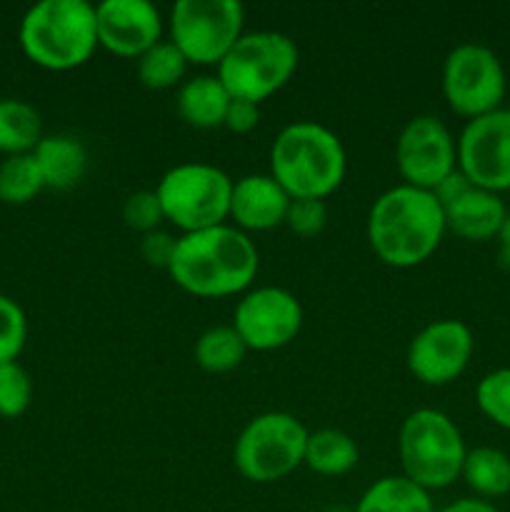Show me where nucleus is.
Returning a JSON list of instances; mask_svg holds the SVG:
<instances>
[{
  "label": "nucleus",
  "mask_w": 510,
  "mask_h": 512,
  "mask_svg": "<svg viewBox=\"0 0 510 512\" xmlns=\"http://www.w3.org/2000/svg\"><path fill=\"white\" fill-rule=\"evenodd\" d=\"M45 188L43 173L33 153L8 155L0 163V200L8 205H25Z\"/></svg>",
  "instance_id": "obj_26"
},
{
  "label": "nucleus",
  "mask_w": 510,
  "mask_h": 512,
  "mask_svg": "<svg viewBox=\"0 0 510 512\" xmlns=\"http://www.w3.org/2000/svg\"><path fill=\"white\" fill-rule=\"evenodd\" d=\"M473 350V333L463 320H433L410 340L405 363L413 378L440 388L465 373Z\"/></svg>",
  "instance_id": "obj_14"
},
{
  "label": "nucleus",
  "mask_w": 510,
  "mask_h": 512,
  "mask_svg": "<svg viewBox=\"0 0 510 512\" xmlns=\"http://www.w3.org/2000/svg\"><path fill=\"white\" fill-rule=\"evenodd\" d=\"M495 240H498L500 265L510 270V210H508V215H505V223H503V228H500L498 238Z\"/></svg>",
  "instance_id": "obj_35"
},
{
  "label": "nucleus",
  "mask_w": 510,
  "mask_h": 512,
  "mask_svg": "<svg viewBox=\"0 0 510 512\" xmlns=\"http://www.w3.org/2000/svg\"><path fill=\"white\" fill-rule=\"evenodd\" d=\"M475 403L490 423L510 430V368H498L485 375L475 388Z\"/></svg>",
  "instance_id": "obj_27"
},
{
  "label": "nucleus",
  "mask_w": 510,
  "mask_h": 512,
  "mask_svg": "<svg viewBox=\"0 0 510 512\" xmlns=\"http://www.w3.org/2000/svg\"><path fill=\"white\" fill-rule=\"evenodd\" d=\"M138 80L148 90H168L183 83L188 60L175 48L170 40H160L158 45L140 55L138 60Z\"/></svg>",
  "instance_id": "obj_25"
},
{
  "label": "nucleus",
  "mask_w": 510,
  "mask_h": 512,
  "mask_svg": "<svg viewBox=\"0 0 510 512\" xmlns=\"http://www.w3.org/2000/svg\"><path fill=\"white\" fill-rule=\"evenodd\" d=\"M355 512H435L428 490L405 475H388L370 485Z\"/></svg>",
  "instance_id": "obj_21"
},
{
  "label": "nucleus",
  "mask_w": 510,
  "mask_h": 512,
  "mask_svg": "<svg viewBox=\"0 0 510 512\" xmlns=\"http://www.w3.org/2000/svg\"><path fill=\"white\" fill-rule=\"evenodd\" d=\"M258 265V248L248 233L225 223L180 235L168 275L195 298H230L250 288Z\"/></svg>",
  "instance_id": "obj_1"
},
{
  "label": "nucleus",
  "mask_w": 510,
  "mask_h": 512,
  "mask_svg": "<svg viewBox=\"0 0 510 512\" xmlns=\"http://www.w3.org/2000/svg\"><path fill=\"white\" fill-rule=\"evenodd\" d=\"M328 512H355V510H345V508H335V510H328Z\"/></svg>",
  "instance_id": "obj_36"
},
{
  "label": "nucleus",
  "mask_w": 510,
  "mask_h": 512,
  "mask_svg": "<svg viewBox=\"0 0 510 512\" xmlns=\"http://www.w3.org/2000/svg\"><path fill=\"white\" fill-rule=\"evenodd\" d=\"M308 435L305 425L290 413L255 415L235 440V470L250 483H278L305 463Z\"/></svg>",
  "instance_id": "obj_8"
},
{
  "label": "nucleus",
  "mask_w": 510,
  "mask_h": 512,
  "mask_svg": "<svg viewBox=\"0 0 510 512\" xmlns=\"http://www.w3.org/2000/svg\"><path fill=\"white\" fill-rule=\"evenodd\" d=\"M443 213L445 228L450 233L468 240V243H485V240L498 238L508 208H505L503 198L498 193L470 185L458 200L443 208Z\"/></svg>",
  "instance_id": "obj_17"
},
{
  "label": "nucleus",
  "mask_w": 510,
  "mask_h": 512,
  "mask_svg": "<svg viewBox=\"0 0 510 512\" xmlns=\"http://www.w3.org/2000/svg\"><path fill=\"white\" fill-rule=\"evenodd\" d=\"M395 165L403 185L433 193L458 170V150L445 123L435 115H415L395 140Z\"/></svg>",
  "instance_id": "obj_11"
},
{
  "label": "nucleus",
  "mask_w": 510,
  "mask_h": 512,
  "mask_svg": "<svg viewBox=\"0 0 510 512\" xmlns=\"http://www.w3.org/2000/svg\"><path fill=\"white\" fill-rule=\"evenodd\" d=\"M505 68L498 55L480 43L455 45L443 65V95L460 118L475 120L500 108L505 98Z\"/></svg>",
  "instance_id": "obj_10"
},
{
  "label": "nucleus",
  "mask_w": 510,
  "mask_h": 512,
  "mask_svg": "<svg viewBox=\"0 0 510 512\" xmlns=\"http://www.w3.org/2000/svg\"><path fill=\"white\" fill-rule=\"evenodd\" d=\"M285 225H288L290 233H295L298 238H315V235L323 233L325 225H328V205H325V200H290Z\"/></svg>",
  "instance_id": "obj_31"
},
{
  "label": "nucleus",
  "mask_w": 510,
  "mask_h": 512,
  "mask_svg": "<svg viewBox=\"0 0 510 512\" xmlns=\"http://www.w3.org/2000/svg\"><path fill=\"white\" fill-rule=\"evenodd\" d=\"M458 170L490 193L510 190V110L498 108L488 115L468 120L455 140Z\"/></svg>",
  "instance_id": "obj_12"
},
{
  "label": "nucleus",
  "mask_w": 510,
  "mask_h": 512,
  "mask_svg": "<svg viewBox=\"0 0 510 512\" xmlns=\"http://www.w3.org/2000/svg\"><path fill=\"white\" fill-rule=\"evenodd\" d=\"M230 100L233 98L218 80V75H195L188 83L180 85L175 105L185 123L200 130H210L223 128Z\"/></svg>",
  "instance_id": "obj_19"
},
{
  "label": "nucleus",
  "mask_w": 510,
  "mask_h": 512,
  "mask_svg": "<svg viewBox=\"0 0 510 512\" xmlns=\"http://www.w3.org/2000/svg\"><path fill=\"white\" fill-rule=\"evenodd\" d=\"M43 140V120L30 103L18 98L0 100V150L8 155L33 153Z\"/></svg>",
  "instance_id": "obj_23"
},
{
  "label": "nucleus",
  "mask_w": 510,
  "mask_h": 512,
  "mask_svg": "<svg viewBox=\"0 0 510 512\" xmlns=\"http://www.w3.org/2000/svg\"><path fill=\"white\" fill-rule=\"evenodd\" d=\"M28 340L25 310L8 295H0V365L13 363L23 353Z\"/></svg>",
  "instance_id": "obj_29"
},
{
  "label": "nucleus",
  "mask_w": 510,
  "mask_h": 512,
  "mask_svg": "<svg viewBox=\"0 0 510 512\" xmlns=\"http://www.w3.org/2000/svg\"><path fill=\"white\" fill-rule=\"evenodd\" d=\"M155 195L168 223L183 235L198 233L230 218L233 180L210 163H180L160 178Z\"/></svg>",
  "instance_id": "obj_7"
},
{
  "label": "nucleus",
  "mask_w": 510,
  "mask_h": 512,
  "mask_svg": "<svg viewBox=\"0 0 510 512\" xmlns=\"http://www.w3.org/2000/svg\"><path fill=\"white\" fill-rule=\"evenodd\" d=\"M235 333L243 338L245 348L270 353L298 338L303 328V308L290 290L263 285L248 290L235 305Z\"/></svg>",
  "instance_id": "obj_13"
},
{
  "label": "nucleus",
  "mask_w": 510,
  "mask_h": 512,
  "mask_svg": "<svg viewBox=\"0 0 510 512\" xmlns=\"http://www.w3.org/2000/svg\"><path fill=\"white\" fill-rule=\"evenodd\" d=\"M33 155L43 173L45 188L53 190L75 188L88 168V153L73 135H43Z\"/></svg>",
  "instance_id": "obj_18"
},
{
  "label": "nucleus",
  "mask_w": 510,
  "mask_h": 512,
  "mask_svg": "<svg viewBox=\"0 0 510 512\" xmlns=\"http://www.w3.org/2000/svg\"><path fill=\"white\" fill-rule=\"evenodd\" d=\"M98 45L120 58H135L160 43L163 18L148 0H103L95 5Z\"/></svg>",
  "instance_id": "obj_15"
},
{
  "label": "nucleus",
  "mask_w": 510,
  "mask_h": 512,
  "mask_svg": "<svg viewBox=\"0 0 510 512\" xmlns=\"http://www.w3.org/2000/svg\"><path fill=\"white\" fill-rule=\"evenodd\" d=\"M440 512H500L498 508H495L490 500H483V498H460L455 500V503L445 505L443 510Z\"/></svg>",
  "instance_id": "obj_34"
},
{
  "label": "nucleus",
  "mask_w": 510,
  "mask_h": 512,
  "mask_svg": "<svg viewBox=\"0 0 510 512\" xmlns=\"http://www.w3.org/2000/svg\"><path fill=\"white\" fill-rule=\"evenodd\" d=\"M245 348L243 338L235 333L233 325H215V328L205 330L198 340H195V363L205 373H230L243 363Z\"/></svg>",
  "instance_id": "obj_24"
},
{
  "label": "nucleus",
  "mask_w": 510,
  "mask_h": 512,
  "mask_svg": "<svg viewBox=\"0 0 510 512\" xmlns=\"http://www.w3.org/2000/svg\"><path fill=\"white\" fill-rule=\"evenodd\" d=\"M445 213L430 190L395 185L368 213V243L390 268H415L440 248Z\"/></svg>",
  "instance_id": "obj_2"
},
{
  "label": "nucleus",
  "mask_w": 510,
  "mask_h": 512,
  "mask_svg": "<svg viewBox=\"0 0 510 512\" xmlns=\"http://www.w3.org/2000/svg\"><path fill=\"white\" fill-rule=\"evenodd\" d=\"M358 443L338 428H323L308 435L305 463L313 473L325 478H340L358 465Z\"/></svg>",
  "instance_id": "obj_20"
},
{
  "label": "nucleus",
  "mask_w": 510,
  "mask_h": 512,
  "mask_svg": "<svg viewBox=\"0 0 510 512\" xmlns=\"http://www.w3.org/2000/svg\"><path fill=\"white\" fill-rule=\"evenodd\" d=\"M460 478L475 498H503L510 493V458L498 448H473L465 455Z\"/></svg>",
  "instance_id": "obj_22"
},
{
  "label": "nucleus",
  "mask_w": 510,
  "mask_h": 512,
  "mask_svg": "<svg viewBox=\"0 0 510 512\" xmlns=\"http://www.w3.org/2000/svg\"><path fill=\"white\" fill-rule=\"evenodd\" d=\"M290 195L280 188L273 175L253 173L233 180L230 195V220L243 233H265L285 225L290 208Z\"/></svg>",
  "instance_id": "obj_16"
},
{
  "label": "nucleus",
  "mask_w": 510,
  "mask_h": 512,
  "mask_svg": "<svg viewBox=\"0 0 510 512\" xmlns=\"http://www.w3.org/2000/svg\"><path fill=\"white\" fill-rule=\"evenodd\" d=\"M348 155L338 135L313 120L285 125L270 148V175L293 200H325L343 185Z\"/></svg>",
  "instance_id": "obj_3"
},
{
  "label": "nucleus",
  "mask_w": 510,
  "mask_h": 512,
  "mask_svg": "<svg viewBox=\"0 0 510 512\" xmlns=\"http://www.w3.org/2000/svg\"><path fill=\"white\" fill-rule=\"evenodd\" d=\"M123 220L130 230H135L140 235L160 230V223L165 220V215L155 190H138V193L130 195L123 205Z\"/></svg>",
  "instance_id": "obj_30"
},
{
  "label": "nucleus",
  "mask_w": 510,
  "mask_h": 512,
  "mask_svg": "<svg viewBox=\"0 0 510 512\" xmlns=\"http://www.w3.org/2000/svg\"><path fill=\"white\" fill-rule=\"evenodd\" d=\"M175 245H178L175 235L165 233V230H153V233H145L140 238V255H143V260L150 268L168 270L175 253Z\"/></svg>",
  "instance_id": "obj_32"
},
{
  "label": "nucleus",
  "mask_w": 510,
  "mask_h": 512,
  "mask_svg": "<svg viewBox=\"0 0 510 512\" xmlns=\"http://www.w3.org/2000/svg\"><path fill=\"white\" fill-rule=\"evenodd\" d=\"M30 400H33V380L28 370L18 360L0 365V415L18 418L30 408Z\"/></svg>",
  "instance_id": "obj_28"
},
{
  "label": "nucleus",
  "mask_w": 510,
  "mask_h": 512,
  "mask_svg": "<svg viewBox=\"0 0 510 512\" xmlns=\"http://www.w3.org/2000/svg\"><path fill=\"white\" fill-rule=\"evenodd\" d=\"M258 123H260L258 105L250 103V100H238V98L230 100L223 128H228L230 133H235V135H245V133H250V130L258 128Z\"/></svg>",
  "instance_id": "obj_33"
},
{
  "label": "nucleus",
  "mask_w": 510,
  "mask_h": 512,
  "mask_svg": "<svg viewBox=\"0 0 510 512\" xmlns=\"http://www.w3.org/2000/svg\"><path fill=\"white\" fill-rule=\"evenodd\" d=\"M398 453L403 475L423 490H443L463 473L465 440L445 413L420 408L400 425Z\"/></svg>",
  "instance_id": "obj_5"
},
{
  "label": "nucleus",
  "mask_w": 510,
  "mask_h": 512,
  "mask_svg": "<svg viewBox=\"0 0 510 512\" xmlns=\"http://www.w3.org/2000/svg\"><path fill=\"white\" fill-rule=\"evenodd\" d=\"M18 40L23 53L40 68H80L100 48L95 5L85 0H40L20 20Z\"/></svg>",
  "instance_id": "obj_4"
},
{
  "label": "nucleus",
  "mask_w": 510,
  "mask_h": 512,
  "mask_svg": "<svg viewBox=\"0 0 510 512\" xmlns=\"http://www.w3.org/2000/svg\"><path fill=\"white\" fill-rule=\"evenodd\" d=\"M298 45L278 30L243 33L218 65V80L230 98L260 105L288 85L298 70Z\"/></svg>",
  "instance_id": "obj_6"
},
{
  "label": "nucleus",
  "mask_w": 510,
  "mask_h": 512,
  "mask_svg": "<svg viewBox=\"0 0 510 512\" xmlns=\"http://www.w3.org/2000/svg\"><path fill=\"white\" fill-rule=\"evenodd\" d=\"M243 28L245 8L238 0H178L170 10V43L195 65L218 68Z\"/></svg>",
  "instance_id": "obj_9"
}]
</instances>
